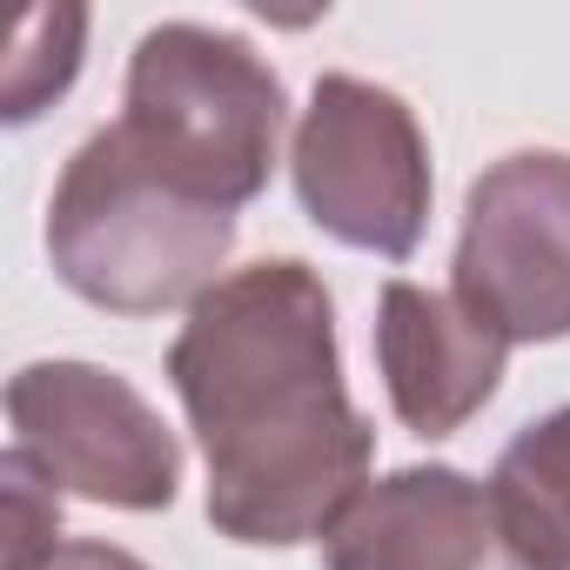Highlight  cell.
<instances>
[{"instance_id":"7a4b0ae2","label":"cell","mask_w":570,"mask_h":570,"mask_svg":"<svg viewBox=\"0 0 570 570\" xmlns=\"http://www.w3.org/2000/svg\"><path fill=\"white\" fill-rule=\"evenodd\" d=\"M235 248V215L161 175L121 121L95 128L48 202V262L68 289L108 316L195 309Z\"/></svg>"},{"instance_id":"8fae6325","label":"cell","mask_w":570,"mask_h":570,"mask_svg":"<svg viewBox=\"0 0 570 570\" xmlns=\"http://www.w3.org/2000/svg\"><path fill=\"white\" fill-rule=\"evenodd\" d=\"M0 497H8V570H41L61 550V490L21 456H0Z\"/></svg>"},{"instance_id":"5b68a950","label":"cell","mask_w":570,"mask_h":570,"mask_svg":"<svg viewBox=\"0 0 570 570\" xmlns=\"http://www.w3.org/2000/svg\"><path fill=\"white\" fill-rule=\"evenodd\" d=\"M14 443L61 497L108 510H168L181 490V443L161 410L101 363H28L8 383Z\"/></svg>"},{"instance_id":"7c38bea8","label":"cell","mask_w":570,"mask_h":570,"mask_svg":"<svg viewBox=\"0 0 570 570\" xmlns=\"http://www.w3.org/2000/svg\"><path fill=\"white\" fill-rule=\"evenodd\" d=\"M41 570H148V563L128 557L121 543H61Z\"/></svg>"},{"instance_id":"30bf717a","label":"cell","mask_w":570,"mask_h":570,"mask_svg":"<svg viewBox=\"0 0 570 570\" xmlns=\"http://www.w3.org/2000/svg\"><path fill=\"white\" fill-rule=\"evenodd\" d=\"M81 35H88L81 8H35L21 21L14 55H8V95H0V115L35 121L48 101H61L68 81L81 75Z\"/></svg>"},{"instance_id":"ba28073f","label":"cell","mask_w":570,"mask_h":570,"mask_svg":"<svg viewBox=\"0 0 570 570\" xmlns=\"http://www.w3.org/2000/svg\"><path fill=\"white\" fill-rule=\"evenodd\" d=\"M510 343L470 316L450 289L390 282L376 303V370L390 390V410L410 436L443 443L456 436L503 383Z\"/></svg>"},{"instance_id":"52a82bcc","label":"cell","mask_w":570,"mask_h":570,"mask_svg":"<svg viewBox=\"0 0 570 570\" xmlns=\"http://www.w3.org/2000/svg\"><path fill=\"white\" fill-rule=\"evenodd\" d=\"M330 570H537L490 497V483L450 463H410L376 476L323 537Z\"/></svg>"},{"instance_id":"3957f363","label":"cell","mask_w":570,"mask_h":570,"mask_svg":"<svg viewBox=\"0 0 570 570\" xmlns=\"http://www.w3.org/2000/svg\"><path fill=\"white\" fill-rule=\"evenodd\" d=\"M282 121H289V95L242 35L161 21L135 41L121 135L188 195L228 215L248 208L275 175Z\"/></svg>"},{"instance_id":"8992f818","label":"cell","mask_w":570,"mask_h":570,"mask_svg":"<svg viewBox=\"0 0 570 570\" xmlns=\"http://www.w3.org/2000/svg\"><path fill=\"white\" fill-rule=\"evenodd\" d=\"M450 296L503 343L570 336V155L517 148L470 181Z\"/></svg>"},{"instance_id":"6da1fadb","label":"cell","mask_w":570,"mask_h":570,"mask_svg":"<svg viewBox=\"0 0 570 570\" xmlns=\"http://www.w3.org/2000/svg\"><path fill=\"white\" fill-rule=\"evenodd\" d=\"M208 463V523L248 550L330 537L370 490L376 430L343 390L336 303L296 255L222 275L168 343Z\"/></svg>"},{"instance_id":"9c48e42d","label":"cell","mask_w":570,"mask_h":570,"mask_svg":"<svg viewBox=\"0 0 570 570\" xmlns=\"http://www.w3.org/2000/svg\"><path fill=\"white\" fill-rule=\"evenodd\" d=\"M510 543L537 570H570V410H550L510 436L490 470Z\"/></svg>"},{"instance_id":"277c9868","label":"cell","mask_w":570,"mask_h":570,"mask_svg":"<svg viewBox=\"0 0 570 570\" xmlns=\"http://www.w3.org/2000/svg\"><path fill=\"white\" fill-rule=\"evenodd\" d=\"M289 175L303 215L343 248L383 262L416 255L430 222V141L403 95L356 75H323L296 121Z\"/></svg>"}]
</instances>
